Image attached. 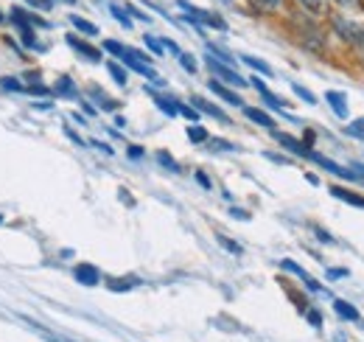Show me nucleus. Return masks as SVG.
<instances>
[{"instance_id":"1","label":"nucleus","mask_w":364,"mask_h":342,"mask_svg":"<svg viewBox=\"0 0 364 342\" xmlns=\"http://www.w3.org/2000/svg\"><path fill=\"white\" fill-rule=\"evenodd\" d=\"M208 68L222 79V82H227V84H236V87H247V79L244 76H238L230 65H225V62H219V59H213L211 54H208Z\"/></svg>"},{"instance_id":"2","label":"nucleus","mask_w":364,"mask_h":342,"mask_svg":"<svg viewBox=\"0 0 364 342\" xmlns=\"http://www.w3.org/2000/svg\"><path fill=\"white\" fill-rule=\"evenodd\" d=\"M73 275H76V281L84 283V286L101 283V272H98V267H93V264H79V267L73 269Z\"/></svg>"},{"instance_id":"3","label":"nucleus","mask_w":364,"mask_h":342,"mask_svg":"<svg viewBox=\"0 0 364 342\" xmlns=\"http://www.w3.org/2000/svg\"><path fill=\"white\" fill-rule=\"evenodd\" d=\"M275 137H278V143H280V146H286L289 151H294V154H300V157H308V154L314 151V149H308L305 143H300L297 137H291V135H286V132H278Z\"/></svg>"},{"instance_id":"4","label":"nucleus","mask_w":364,"mask_h":342,"mask_svg":"<svg viewBox=\"0 0 364 342\" xmlns=\"http://www.w3.org/2000/svg\"><path fill=\"white\" fill-rule=\"evenodd\" d=\"M280 267H283L286 272H294V275H297V278H300V281H303V283H305L311 292H319V289H322V286H319V283H317V281H314V278H311V275H308V272H305L300 264H294V261H289V258H286Z\"/></svg>"},{"instance_id":"5","label":"nucleus","mask_w":364,"mask_h":342,"mask_svg":"<svg viewBox=\"0 0 364 342\" xmlns=\"http://www.w3.org/2000/svg\"><path fill=\"white\" fill-rule=\"evenodd\" d=\"M68 45H70V48H76L84 59H90V62H101V51H98V48H93V45H87V43H82L79 37H73V34H70V37H68Z\"/></svg>"},{"instance_id":"6","label":"nucleus","mask_w":364,"mask_h":342,"mask_svg":"<svg viewBox=\"0 0 364 342\" xmlns=\"http://www.w3.org/2000/svg\"><path fill=\"white\" fill-rule=\"evenodd\" d=\"M331 197H336V200H342V202L356 205V208H361V211H364V197H361V194H356V191H347V188L331 186Z\"/></svg>"},{"instance_id":"7","label":"nucleus","mask_w":364,"mask_h":342,"mask_svg":"<svg viewBox=\"0 0 364 342\" xmlns=\"http://www.w3.org/2000/svg\"><path fill=\"white\" fill-rule=\"evenodd\" d=\"M325 98H328L331 110H333L339 118H347V98H344V93H339V90H328Z\"/></svg>"},{"instance_id":"8","label":"nucleus","mask_w":364,"mask_h":342,"mask_svg":"<svg viewBox=\"0 0 364 342\" xmlns=\"http://www.w3.org/2000/svg\"><path fill=\"white\" fill-rule=\"evenodd\" d=\"M211 90H213V93H216L219 98H225L227 104H236V107H244V101H241V96H236L233 90H227V87H225V84H222L219 79H213V82H211Z\"/></svg>"},{"instance_id":"9","label":"nucleus","mask_w":364,"mask_h":342,"mask_svg":"<svg viewBox=\"0 0 364 342\" xmlns=\"http://www.w3.org/2000/svg\"><path fill=\"white\" fill-rule=\"evenodd\" d=\"M151 98H154V104H157L168 118H176V115H179V112H176L179 101H174V98H168V96H160V93H151Z\"/></svg>"},{"instance_id":"10","label":"nucleus","mask_w":364,"mask_h":342,"mask_svg":"<svg viewBox=\"0 0 364 342\" xmlns=\"http://www.w3.org/2000/svg\"><path fill=\"white\" fill-rule=\"evenodd\" d=\"M244 115L252 121V124H261L266 129H275V118H269L264 110H255V107H244Z\"/></svg>"},{"instance_id":"11","label":"nucleus","mask_w":364,"mask_h":342,"mask_svg":"<svg viewBox=\"0 0 364 342\" xmlns=\"http://www.w3.org/2000/svg\"><path fill=\"white\" fill-rule=\"evenodd\" d=\"M194 107L202 110V112H208V115H213V118H219V121H225V124L230 121V118H227L216 104H211V101H205V98H199V96H194Z\"/></svg>"},{"instance_id":"12","label":"nucleus","mask_w":364,"mask_h":342,"mask_svg":"<svg viewBox=\"0 0 364 342\" xmlns=\"http://www.w3.org/2000/svg\"><path fill=\"white\" fill-rule=\"evenodd\" d=\"M107 286L112 289V292H129V289H135V286H140V278H109L107 281Z\"/></svg>"},{"instance_id":"13","label":"nucleus","mask_w":364,"mask_h":342,"mask_svg":"<svg viewBox=\"0 0 364 342\" xmlns=\"http://www.w3.org/2000/svg\"><path fill=\"white\" fill-rule=\"evenodd\" d=\"M54 93H56V96H65V98H76V96H79V90H76V84H73L70 76H62V79L56 82Z\"/></svg>"},{"instance_id":"14","label":"nucleus","mask_w":364,"mask_h":342,"mask_svg":"<svg viewBox=\"0 0 364 342\" xmlns=\"http://www.w3.org/2000/svg\"><path fill=\"white\" fill-rule=\"evenodd\" d=\"M333 311H336L342 320H347V322H356V320H358L356 306H350V303H344V300H333Z\"/></svg>"},{"instance_id":"15","label":"nucleus","mask_w":364,"mask_h":342,"mask_svg":"<svg viewBox=\"0 0 364 342\" xmlns=\"http://www.w3.org/2000/svg\"><path fill=\"white\" fill-rule=\"evenodd\" d=\"M70 23H73L82 34H87V37H96V34H98V26L90 23V20H84V17H79V15H70Z\"/></svg>"},{"instance_id":"16","label":"nucleus","mask_w":364,"mask_h":342,"mask_svg":"<svg viewBox=\"0 0 364 342\" xmlns=\"http://www.w3.org/2000/svg\"><path fill=\"white\" fill-rule=\"evenodd\" d=\"M0 90H6V93H26L29 87H26L23 82H17V79L6 76V79H0Z\"/></svg>"},{"instance_id":"17","label":"nucleus","mask_w":364,"mask_h":342,"mask_svg":"<svg viewBox=\"0 0 364 342\" xmlns=\"http://www.w3.org/2000/svg\"><path fill=\"white\" fill-rule=\"evenodd\" d=\"M241 59H244V65L255 68L258 73H264V76H275V73H272V68H269V65H266L264 59H255V57H241Z\"/></svg>"},{"instance_id":"18","label":"nucleus","mask_w":364,"mask_h":342,"mask_svg":"<svg viewBox=\"0 0 364 342\" xmlns=\"http://www.w3.org/2000/svg\"><path fill=\"white\" fill-rule=\"evenodd\" d=\"M216 241H219V244H222L225 250H230L233 255H241V253H244L238 241H233V239H227V236H222V233H216Z\"/></svg>"},{"instance_id":"19","label":"nucleus","mask_w":364,"mask_h":342,"mask_svg":"<svg viewBox=\"0 0 364 342\" xmlns=\"http://www.w3.org/2000/svg\"><path fill=\"white\" fill-rule=\"evenodd\" d=\"M109 12H112V17H115V20H118L123 29H132V17H129V15H126L121 6H109Z\"/></svg>"},{"instance_id":"20","label":"nucleus","mask_w":364,"mask_h":342,"mask_svg":"<svg viewBox=\"0 0 364 342\" xmlns=\"http://www.w3.org/2000/svg\"><path fill=\"white\" fill-rule=\"evenodd\" d=\"M188 137L194 140V143H205L208 140V129H202V126H188Z\"/></svg>"},{"instance_id":"21","label":"nucleus","mask_w":364,"mask_h":342,"mask_svg":"<svg viewBox=\"0 0 364 342\" xmlns=\"http://www.w3.org/2000/svg\"><path fill=\"white\" fill-rule=\"evenodd\" d=\"M176 112H179V115H185L191 124H197V121H199V112H197L194 107H188V104H179V107H176Z\"/></svg>"},{"instance_id":"22","label":"nucleus","mask_w":364,"mask_h":342,"mask_svg":"<svg viewBox=\"0 0 364 342\" xmlns=\"http://www.w3.org/2000/svg\"><path fill=\"white\" fill-rule=\"evenodd\" d=\"M109 73H112V79H115V82H118L121 87L126 84V70H123L121 65H115V62H109Z\"/></svg>"},{"instance_id":"23","label":"nucleus","mask_w":364,"mask_h":342,"mask_svg":"<svg viewBox=\"0 0 364 342\" xmlns=\"http://www.w3.org/2000/svg\"><path fill=\"white\" fill-rule=\"evenodd\" d=\"M179 62H182V68H185L188 73H197V59L191 54H179Z\"/></svg>"},{"instance_id":"24","label":"nucleus","mask_w":364,"mask_h":342,"mask_svg":"<svg viewBox=\"0 0 364 342\" xmlns=\"http://www.w3.org/2000/svg\"><path fill=\"white\" fill-rule=\"evenodd\" d=\"M157 160H160V163H162L165 168H171V171H179V165L174 163V157H171L168 151H157Z\"/></svg>"},{"instance_id":"25","label":"nucleus","mask_w":364,"mask_h":342,"mask_svg":"<svg viewBox=\"0 0 364 342\" xmlns=\"http://www.w3.org/2000/svg\"><path fill=\"white\" fill-rule=\"evenodd\" d=\"M104 51H109L112 57H118V59H121V54H123V45H121V43H115V40H107V43H104Z\"/></svg>"},{"instance_id":"26","label":"nucleus","mask_w":364,"mask_h":342,"mask_svg":"<svg viewBox=\"0 0 364 342\" xmlns=\"http://www.w3.org/2000/svg\"><path fill=\"white\" fill-rule=\"evenodd\" d=\"M347 132L356 135V137H364V118H356V121L347 126Z\"/></svg>"},{"instance_id":"27","label":"nucleus","mask_w":364,"mask_h":342,"mask_svg":"<svg viewBox=\"0 0 364 342\" xmlns=\"http://www.w3.org/2000/svg\"><path fill=\"white\" fill-rule=\"evenodd\" d=\"M294 93H297V96H300L303 101H308V104H317V96H314V93H308L305 87H300V84H294Z\"/></svg>"},{"instance_id":"28","label":"nucleus","mask_w":364,"mask_h":342,"mask_svg":"<svg viewBox=\"0 0 364 342\" xmlns=\"http://www.w3.org/2000/svg\"><path fill=\"white\" fill-rule=\"evenodd\" d=\"M93 98H96V104H98V107H104V110H115V107H118V101H109V98H104V93H96Z\"/></svg>"},{"instance_id":"29","label":"nucleus","mask_w":364,"mask_h":342,"mask_svg":"<svg viewBox=\"0 0 364 342\" xmlns=\"http://www.w3.org/2000/svg\"><path fill=\"white\" fill-rule=\"evenodd\" d=\"M29 6H34V9H43V12H48V9H54V3L51 0H26Z\"/></svg>"},{"instance_id":"30","label":"nucleus","mask_w":364,"mask_h":342,"mask_svg":"<svg viewBox=\"0 0 364 342\" xmlns=\"http://www.w3.org/2000/svg\"><path fill=\"white\" fill-rule=\"evenodd\" d=\"M146 45H149V48H151V51H154V54H157V57H160V54H162V43H160V40H154V37H151V34H146Z\"/></svg>"},{"instance_id":"31","label":"nucleus","mask_w":364,"mask_h":342,"mask_svg":"<svg viewBox=\"0 0 364 342\" xmlns=\"http://www.w3.org/2000/svg\"><path fill=\"white\" fill-rule=\"evenodd\" d=\"M255 3H258L261 9H269V12H275V9H280V0H255Z\"/></svg>"},{"instance_id":"32","label":"nucleus","mask_w":364,"mask_h":342,"mask_svg":"<svg viewBox=\"0 0 364 342\" xmlns=\"http://www.w3.org/2000/svg\"><path fill=\"white\" fill-rule=\"evenodd\" d=\"M328 278H331V281H339V278H347V269H344V267H336V269L331 267V269H328Z\"/></svg>"},{"instance_id":"33","label":"nucleus","mask_w":364,"mask_h":342,"mask_svg":"<svg viewBox=\"0 0 364 342\" xmlns=\"http://www.w3.org/2000/svg\"><path fill=\"white\" fill-rule=\"evenodd\" d=\"M300 3H303L308 12H319V9H322V0H300Z\"/></svg>"},{"instance_id":"34","label":"nucleus","mask_w":364,"mask_h":342,"mask_svg":"<svg viewBox=\"0 0 364 342\" xmlns=\"http://www.w3.org/2000/svg\"><path fill=\"white\" fill-rule=\"evenodd\" d=\"M126 15H129V17H137V20H146V23H149V15H143V12H140V9H135V6H126Z\"/></svg>"},{"instance_id":"35","label":"nucleus","mask_w":364,"mask_h":342,"mask_svg":"<svg viewBox=\"0 0 364 342\" xmlns=\"http://www.w3.org/2000/svg\"><path fill=\"white\" fill-rule=\"evenodd\" d=\"M197 183H199L202 188H213V186H211V180H208V174H205V171H197Z\"/></svg>"},{"instance_id":"36","label":"nucleus","mask_w":364,"mask_h":342,"mask_svg":"<svg viewBox=\"0 0 364 342\" xmlns=\"http://www.w3.org/2000/svg\"><path fill=\"white\" fill-rule=\"evenodd\" d=\"M308 322H311L314 328H319V325H322V317H319V311H308Z\"/></svg>"},{"instance_id":"37","label":"nucleus","mask_w":364,"mask_h":342,"mask_svg":"<svg viewBox=\"0 0 364 342\" xmlns=\"http://www.w3.org/2000/svg\"><path fill=\"white\" fill-rule=\"evenodd\" d=\"M162 45H165V48H168V51H171V54H176V57H179V54H182V51H179V45H176V43H174V40H162Z\"/></svg>"},{"instance_id":"38","label":"nucleus","mask_w":364,"mask_h":342,"mask_svg":"<svg viewBox=\"0 0 364 342\" xmlns=\"http://www.w3.org/2000/svg\"><path fill=\"white\" fill-rule=\"evenodd\" d=\"M129 157H135V160L143 157V149H140V146H129Z\"/></svg>"},{"instance_id":"39","label":"nucleus","mask_w":364,"mask_h":342,"mask_svg":"<svg viewBox=\"0 0 364 342\" xmlns=\"http://www.w3.org/2000/svg\"><path fill=\"white\" fill-rule=\"evenodd\" d=\"M350 171H353V174H356V177H361V180H364V165H361V163H358V165L353 163V168H350Z\"/></svg>"},{"instance_id":"40","label":"nucleus","mask_w":364,"mask_h":342,"mask_svg":"<svg viewBox=\"0 0 364 342\" xmlns=\"http://www.w3.org/2000/svg\"><path fill=\"white\" fill-rule=\"evenodd\" d=\"M314 230H317V236H319V239H322V241H333V236H328V233H325V230H322V228H314Z\"/></svg>"},{"instance_id":"41","label":"nucleus","mask_w":364,"mask_h":342,"mask_svg":"<svg viewBox=\"0 0 364 342\" xmlns=\"http://www.w3.org/2000/svg\"><path fill=\"white\" fill-rule=\"evenodd\" d=\"M213 149H236V146H233V143H225V140H216Z\"/></svg>"},{"instance_id":"42","label":"nucleus","mask_w":364,"mask_h":342,"mask_svg":"<svg viewBox=\"0 0 364 342\" xmlns=\"http://www.w3.org/2000/svg\"><path fill=\"white\" fill-rule=\"evenodd\" d=\"M230 214H233V216H236V219H250V214H244V211H238V208H233V211H230Z\"/></svg>"},{"instance_id":"43","label":"nucleus","mask_w":364,"mask_h":342,"mask_svg":"<svg viewBox=\"0 0 364 342\" xmlns=\"http://www.w3.org/2000/svg\"><path fill=\"white\" fill-rule=\"evenodd\" d=\"M51 3H54V0H51ZM65 3H70V6H73V3H76V0H65Z\"/></svg>"},{"instance_id":"44","label":"nucleus","mask_w":364,"mask_h":342,"mask_svg":"<svg viewBox=\"0 0 364 342\" xmlns=\"http://www.w3.org/2000/svg\"><path fill=\"white\" fill-rule=\"evenodd\" d=\"M0 23H3V15H0Z\"/></svg>"},{"instance_id":"45","label":"nucleus","mask_w":364,"mask_h":342,"mask_svg":"<svg viewBox=\"0 0 364 342\" xmlns=\"http://www.w3.org/2000/svg\"><path fill=\"white\" fill-rule=\"evenodd\" d=\"M0 222H3V216H0Z\"/></svg>"}]
</instances>
